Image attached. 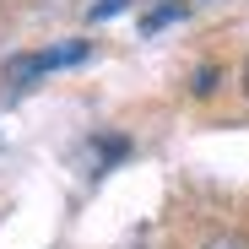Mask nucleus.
<instances>
[{"label": "nucleus", "instance_id": "obj_6", "mask_svg": "<svg viewBox=\"0 0 249 249\" xmlns=\"http://www.w3.org/2000/svg\"><path fill=\"white\" fill-rule=\"evenodd\" d=\"M244 98H249V65H244Z\"/></svg>", "mask_w": 249, "mask_h": 249}, {"label": "nucleus", "instance_id": "obj_4", "mask_svg": "<svg viewBox=\"0 0 249 249\" xmlns=\"http://www.w3.org/2000/svg\"><path fill=\"white\" fill-rule=\"evenodd\" d=\"M212 87H217V71H212V65H200V71H195V81H190V92H200V98H206Z\"/></svg>", "mask_w": 249, "mask_h": 249}, {"label": "nucleus", "instance_id": "obj_1", "mask_svg": "<svg viewBox=\"0 0 249 249\" xmlns=\"http://www.w3.org/2000/svg\"><path fill=\"white\" fill-rule=\"evenodd\" d=\"M92 54V44H54V49H33V54H22V60H11L6 65V81L11 87H33L38 76H49V71H65V65H81Z\"/></svg>", "mask_w": 249, "mask_h": 249}, {"label": "nucleus", "instance_id": "obj_2", "mask_svg": "<svg viewBox=\"0 0 249 249\" xmlns=\"http://www.w3.org/2000/svg\"><path fill=\"white\" fill-rule=\"evenodd\" d=\"M200 249H249V233H238V228H217V233H206Z\"/></svg>", "mask_w": 249, "mask_h": 249}, {"label": "nucleus", "instance_id": "obj_5", "mask_svg": "<svg viewBox=\"0 0 249 249\" xmlns=\"http://www.w3.org/2000/svg\"><path fill=\"white\" fill-rule=\"evenodd\" d=\"M124 11V0H98V6H92V22H103V17H119Z\"/></svg>", "mask_w": 249, "mask_h": 249}, {"label": "nucleus", "instance_id": "obj_3", "mask_svg": "<svg viewBox=\"0 0 249 249\" xmlns=\"http://www.w3.org/2000/svg\"><path fill=\"white\" fill-rule=\"evenodd\" d=\"M184 17V6H162V11H152L146 22H141V33H157V27H168V22H179Z\"/></svg>", "mask_w": 249, "mask_h": 249}]
</instances>
